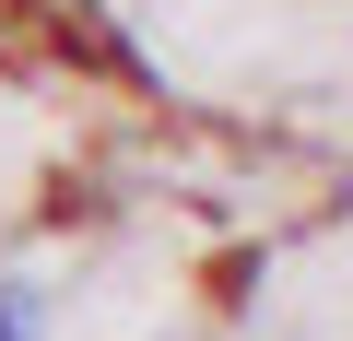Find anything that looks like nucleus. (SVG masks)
I'll use <instances>...</instances> for the list:
<instances>
[{
	"label": "nucleus",
	"mask_w": 353,
	"mask_h": 341,
	"mask_svg": "<svg viewBox=\"0 0 353 341\" xmlns=\"http://www.w3.org/2000/svg\"><path fill=\"white\" fill-rule=\"evenodd\" d=\"M0 341H36V294H0Z\"/></svg>",
	"instance_id": "nucleus-1"
}]
</instances>
